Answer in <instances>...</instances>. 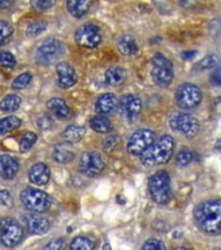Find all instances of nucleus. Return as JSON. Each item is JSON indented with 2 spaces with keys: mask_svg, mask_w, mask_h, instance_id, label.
<instances>
[{
  "mask_svg": "<svg viewBox=\"0 0 221 250\" xmlns=\"http://www.w3.org/2000/svg\"><path fill=\"white\" fill-rule=\"evenodd\" d=\"M16 0H0V9H8L15 4Z\"/></svg>",
  "mask_w": 221,
  "mask_h": 250,
  "instance_id": "43",
  "label": "nucleus"
},
{
  "mask_svg": "<svg viewBox=\"0 0 221 250\" xmlns=\"http://www.w3.org/2000/svg\"><path fill=\"white\" fill-rule=\"evenodd\" d=\"M13 34V26L5 20H0V43L7 41Z\"/></svg>",
  "mask_w": 221,
  "mask_h": 250,
  "instance_id": "36",
  "label": "nucleus"
},
{
  "mask_svg": "<svg viewBox=\"0 0 221 250\" xmlns=\"http://www.w3.org/2000/svg\"><path fill=\"white\" fill-rule=\"evenodd\" d=\"M25 223L29 232L33 234H44L50 229V222L39 212H30L25 215Z\"/></svg>",
  "mask_w": 221,
  "mask_h": 250,
  "instance_id": "15",
  "label": "nucleus"
},
{
  "mask_svg": "<svg viewBox=\"0 0 221 250\" xmlns=\"http://www.w3.org/2000/svg\"><path fill=\"white\" fill-rule=\"evenodd\" d=\"M38 140V136L33 132H27L23 134L22 140L20 142V151L21 152H27L30 151L31 147L34 146V144Z\"/></svg>",
  "mask_w": 221,
  "mask_h": 250,
  "instance_id": "30",
  "label": "nucleus"
},
{
  "mask_svg": "<svg viewBox=\"0 0 221 250\" xmlns=\"http://www.w3.org/2000/svg\"><path fill=\"white\" fill-rule=\"evenodd\" d=\"M37 124L42 130H47V129L52 128V125H54V120H52V117L50 115H42V116L39 117L38 121H37Z\"/></svg>",
  "mask_w": 221,
  "mask_h": 250,
  "instance_id": "40",
  "label": "nucleus"
},
{
  "mask_svg": "<svg viewBox=\"0 0 221 250\" xmlns=\"http://www.w3.org/2000/svg\"><path fill=\"white\" fill-rule=\"evenodd\" d=\"M20 198H21L23 206L33 212H44L52 205V199L46 191L33 189V188L21 191Z\"/></svg>",
  "mask_w": 221,
  "mask_h": 250,
  "instance_id": "6",
  "label": "nucleus"
},
{
  "mask_svg": "<svg viewBox=\"0 0 221 250\" xmlns=\"http://www.w3.org/2000/svg\"><path fill=\"white\" fill-rule=\"evenodd\" d=\"M47 29V23L44 21H34L31 22L26 29V34L29 37H37V35L42 34L43 31Z\"/></svg>",
  "mask_w": 221,
  "mask_h": 250,
  "instance_id": "33",
  "label": "nucleus"
},
{
  "mask_svg": "<svg viewBox=\"0 0 221 250\" xmlns=\"http://www.w3.org/2000/svg\"><path fill=\"white\" fill-rule=\"evenodd\" d=\"M16 58L11 52L8 51H1L0 52V65L5 66V68H13L16 65Z\"/></svg>",
  "mask_w": 221,
  "mask_h": 250,
  "instance_id": "37",
  "label": "nucleus"
},
{
  "mask_svg": "<svg viewBox=\"0 0 221 250\" xmlns=\"http://www.w3.org/2000/svg\"><path fill=\"white\" fill-rule=\"evenodd\" d=\"M23 237V229L19 222L12 218H4L0 222V241L7 248H15Z\"/></svg>",
  "mask_w": 221,
  "mask_h": 250,
  "instance_id": "9",
  "label": "nucleus"
},
{
  "mask_svg": "<svg viewBox=\"0 0 221 250\" xmlns=\"http://www.w3.org/2000/svg\"><path fill=\"white\" fill-rule=\"evenodd\" d=\"M195 55H197V51H185L182 54V59H185V60H191L193 58H195Z\"/></svg>",
  "mask_w": 221,
  "mask_h": 250,
  "instance_id": "44",
  "label": "nucleus"
},
{
  "mask_svg": "<svg viewBox=\"0 0 221 250\" xmlns=\"http://www.w3.org/2000/svg\"><path fill=\"white\" fill-rule=\"evenodd\" d=\"M175 250H190V249H187V248H177V249Z\"/></svg>",
  "mask_w": 221,
  "mask_h": 250,
  "instance_id": "46",
  "label": "nucleus"
},
{
  "mask_svg": "<svg viewBox=\"0 0 221 250\" xmlns=\"http://www.w3.org/2000/svg\"><path fill=\"white\" fill-rule=\"evenodd\" d=\"M169 126L175 132L182 133L186 138H194L199 132V121L186 112H176L169 117Z\"/></svg>",
  "mask_w": 221,
  "mask_h": 250,
  "instance_id": "7",
  "label": "nucleus"
},
{
  "mask_svg": "<svg viewBox=\"0 0 221 250\" xmlns=\"http://www.w3.org/2000/svg\"><path fill=\"white\" fill-rule=\"evenodd\" d=\"M90 126L93 130L98 133H109L112 130V121L109 120L107 116H103V115H97L94 116L91 120H90Z\"/></svg>",
  "mask_w": 221,
  "mask_h": 250,
  "instance_id": "24",
  "label": "nucleus"
},
{
  "mask_svg": "<svg viewBox=\"0 0 221 250\" xmlns=\"http://www.w3.org/2000/svg\"><path fill=\"white\" fill-rule=\"evenodd\" d=\"M151 77L155 85L159 87H168L173 81V65L171 60L163 54H155L151 59Z\"/></svg>",
  "mask_w": 221,
  "mask_h": 250,
  "instance_id": "4",
  "label": "nucleus"
},
{
  "mask_svg": "<svg viewBox=\"0 0 221 250\" xmlns=\"http://www.w3.org/2000/svg\"><path fill=\"white\" fill-rule=\"evenodd\" d=\"M142 250H165V245L158 238H150L144 242Z\"/></svg>",
  "mask_w": 221,
  "mask_h": 250,
  "instance_id": "38",
  "label": "nucleus"
},
{
  "mask_svg": "<svg viewBox=\"0 0 221 250\" xmlns=\"http://www.w3.org/2000/svg\"><path fill=\"white\" fill-rule=\"evenodd\" d=\"M85 126H82V125L78 124H73L69 125L68 128H65V130L61 133V137L66 144H77V142H80V141L85 137Z\"/></svg>",
  "mask_w": 221,
  "mask_h": 250,
  "instance_id": "21",
  "label": "nucleus"
},
{
  "mask_svg": "<svg viewBox=\"0 0 221 250\" xmlns=\"http://www.w3.org/2000/svg\"><path fill=\"white\" fill-rule=\"evenodd\" d=\"M0 205L4 207H7V208H11L13 206V199H12L11 193L5 189L3 190H0Z\"/></svg>",
  "mask_w": 221,
  "mask_h": 250,
  "instance_id": "41",
  "label": "nucleus"
},
{
  "mask_svg": "<svg viewBox=\"0 0 221 250\" xmlns=\"http://www.w3.org/2000/svg\"><path fill=\"white\" fill-rule=\"evenodd\" d=\"M56 73H58V85L61 89H69L77 83V73L69 62H58L56 64Z\"/></svg>",
  "mask_w": 221,
  "mask_h": 250,
  "instance_id": "14",
  "label": "nucleus"
},
{
  "mask_svg": "<svg viewBox=\"0 0 221 250\" xmlns=\"http://www.w3.org/2000/svg\"><path fill=\"white\" fill-rule=\"evenodd\" d=\"M50 168L47 167V164L44 163H35L34 166H31L29 169V180L31 184L38 185V187H43L50 181Z\"/></svg>",
  "mask_w": 221,
  "mask_h": 250,
  "instance_id": "16",
  "label": "nucleus"
},
{
  "mask_svg": "<svg viewBox=\"0 0 221 250\" xmlns=\"http://www.w3.org/2000/svg\"><path fill=\"white\" fill-rule=\"evenodd\" d=\"M119 102L115 94L105 93L101 94L100 97L98 98L95 102V111L100 115H108L116 109Z\"/></svg>",
  "mask_w": 221,
  "mask_h": 250,
  "instance_id": "18",
  "label": "nucleus"
},
{
  "mask_svg": "<svg viewBox=\"0 0 221 250\" xmlns=\"http://www.w3.org/2000/svg\"><path fill=\"white\" fill-rule=\"evenodd\" d=\"M103 250H112L111 249V245H109L108 242H105L104 245H103Z\"/></svg>",
  "mask_w": 221,
  "mask_h": 250,
  "instance_id": "45",
  "label": "nucleus"
},
{
  "mask_svg": "<svg viewBox=\"0 0 221 250\" xmlns=\"http://www.w3.org/2000/svg\"><path fill=\"white\" fill-rule=\"evenodd\" d=\"M210 80L215 86H221V66L214 70V73L211 74Z\"/></svg>",
  "mask_w": 221,
  "mask_h": 250,
  "instance_id": "42",
  "label": "nucleus"
},
{
  "mask_svg": "<svg viewBox=\"0 0 221 250\" xmlns=\"http://www.w3.org/2000/svg\"><path fill=\"white\" fill-rule=\"evenodd\" d=\"M119 111L125 119L129 121H134L138 117L142 109V101L136 94H125L119 102Z\"/></svg>",
  "mask_w": 221,
  "mask_h": 250,
  "instance_id": "13",
  "label": "nucleus"
},
{
  "mask_svg": "<svg viewBox=\"0 0 221 250\" xmlns=\"http://www.w3.org/2000/svg\"><path fill=\"white\" fill-rule=\"evenodd\" d=\"M175 151V140L173 137L164 134L159 138V141L148 147L141 155V162L144 167H154L159 164H165L171 160Z\"/></svg>",
  "mask_w": 221,
  "mask_h": 250,
  "instance_id": "2",
  "label": "nucleus"
},
{
  "mask_svg": "<svg viewBox=\"0 0 221 250\" xmlns=\"http://www.w3.org/2000/svg\"><path fill=\"white\" fill-rule=\"evenodd\" d=\"M31 78L33 77H31L30 72H23V73H21L13 80V82H12V87L15 90L25 89V87L31 82Z\"/></svg>",
  "mask_w": 221,
  "mask_h": 250,
  "instance_id": "31",
  "label": "nucleus"
},
{
  "mask_svg": "<svg viewBox=\"0 0 221 250\" xmlns=\"http://www.w3.org/2000/svg\"><path fill=\"white\" fill-rule=\"evenodd\" d=\"M52 156L58 163L66 164L74 159V152L69 147L64 146V145H56L54 148V152H52Z\"/></svg>",
  "mask_w": 221,
  "mask_h": 250,
  "instance_id": "25",
  "label": "nucleus"
},
{
  "mask_svg": "<svg viewBox=\"0 0 221 250\" xmlns=\"http://www.w3.org/2000/svg\"><path fill=\"white\" fill-rule=\"evenodd\" d=\"M93 0H66V9L76 19H81L89 12Z\"/></svg>",
  "mask_w": 221,
  "mask_h": 250,
  "instance_id": "20",
  "label": "nucleus"
},
{
  "mask_svg": "<svg viewBox=\"0 0 221 250\" xmlns=\"http://www.w3.org/2000/svg\"><path fill=\"white\" fill-rule=\"evenodd\" d=\"M119 144H120V136L119 134H108L101 141V148L105 152H109L112 151L113 148H116Z\"/></svg>",
  "mask_w": 221,
  "mask_h": 250,
  "instance_id": "32",
  "label": "nucleus"
},
{
  "mask_svg": "<svg viewBox=\"0 0 221 250\" xmlns=\"http://www.w3.org/2000/svg\"><path fill=\"white\" fill-rule=\"evenodd\" d=\"M202 97L201 87L190 82L182 83L176 91V102L182 109L195 108L202 102Z\"/></svg>",
  "mask_w": 221,
  "mask_h": 250,
  "instance_id": "8",
  "label": "nucleus"
},
{
  "mask_svg": "<svg viewBox=\"0 0 221 250\" xmlns=\"http://www.w3.org/2000/svg\"><path fill=\"white\" fill-rule=\"evenodd\" d=\"M104 167V162L101 159L100 154H98V152H83L80 158V169H81L82 175L87 176V177H95V176L100 175Z\"/></svg>",
  "mask_w": 221,
  "mask_h": 250,
  "instance_id": "12",
  "label": "nucleus"
},
{
  "mask_svg": "<svg viewBox=\"0 0 221 250\" xmlns=\"http://www.w3.org/2000/svg\"><path fill=\"white\" fill-rule=\"evenodd\" d=\"M148 191L152 201L159 205H167L171 201V177L167 171H158L150 177Z\"/></svg>",
  "mask_w": 221,
  "mask_h": 250,
  "instance_id": "3",
  "label": "nucleus"
},
{
  "mask_svg": "<svg viewBox=\"0 0 221 250\" xmlns=\"http://www.w3.org/2000/svg\"><path fill=\"white\" fill-rule=\"evenodd\" d=\"M94 248H95V242L91 238L78 236L72 241L69 250H94Z\"/></svg>",
  "mask_w": 221,
  "mask_h": 250,
  "instance_id": "29",
  "label": "nucleus"
},
{
  "mask_svg": "<svg viewBox=\"0 0 221 250\" xmlns=\"http://www.w3.org/2000/svg\"><path fill=\"white\" fill-rule=\"evenodd\" d=\"M214 250H221V249H220V248H218V249H214Z\"/></svg>",
  "mask_w": 221,
  "mask_h": 250,
  "instance_id": "47",
  "label": "nucleus"
},
{
  "mask_svg": "<svg viewBox=\"0 0 221 250\" xmlns=\"http://www.w3.org/2000/svg\"><path fill=\"white\" fill-rule=\"evenodd\" d=\"M117 47H119L121 54L126 55V56L136 55L140 50L137 41L130 35H122V37L117 39Z\"/></svg>",
  "mask_w": 221,
  "mask_h": 250,
  "instance_id": "23",
  "label": "nucleus"
},
{
  "mask_svg": "<svg viewBox=\"0 0 221 250\" xmlns=\"http://www.w3.org/2000/svg\"><path fill=\"white\" fill-rule=\"evenodd\" d=\"M21 125V120L16 116H8L0 120V137L15 130Z\"/></svg>",
  "mask_w": 221,
  "mask_h": 250,
  "instance_id": "28",
  "label": "nucleus"
},
{
  "mask_svg": "<svg viewBox=\"0 0 221 250\" xmlns=\"http://www.w3.org/2000/svg\"><path fill=\"white\" fill-rule=\"evenodd\" d=\"M193 159H194V154H193L190 150H187V148L181 150V151L179 152L177 158H176V160H177V166H180V167H186V166H189V164L193 162Z\"/></svg>",
  "mask_w": 221,
  "mask_h": 250,
  "instance_id": "34",
  "label": "nucleus"
},
{
  "mask_svg": "<svg viewBox=\"0 0 221 250\" xmlns=\"http://www.w3.org/2000/svg\"><path fill=\"white\" fill-rule=\"evenodd\" d=\"M155 132L150 129H140L133 133L128 142V151L130 155L141 156L148 147L155 144Z\"/></svg>",
  "mask_w": 221,
  "mask_h": 250,
  "instance_id": "10",
  "label": "nucleus"
},
{
  "mask_svg": "<svg viewBox=\"0 0 221 250\" xmlns=\"http://www.w3.org/2000/svg\"><path fill=\"white\" fill-rule=\"evenodd\" d=\"M62 52H64V46L61 41L56 38L47 39L38 47V50L35 52V62L39 65L48 66L58 62Z\"/></svg>",
  "mask_w": 221,
  "mask_h": 250,
  "instance_id": "5",
  "label": "nucleus"
},
{
  "mask_svg": "<svg viewBox=\"0 0 221 250\" xmlns=\"http://www.w3.org/2000/svg\"><path fill=\"white\" fill-rule=\"evenodd\" d=\"M74 38L80 46L86 47V48H95L101 42L100 30L94 23H85L81 27H78Z\"/></svg>",
  "mask_w": 221,
  "mask_h": 250,
  "instance_id": "11",
  "label": "nucleus"
},
{
  "mask_svg": "<svg viewBox=\"0 0 221 250\" xmlns=\"http://www.w3.org/2000/svg\"><path fill=\"white\" fill-rule=\"evenodd\" d=\"M218 65H220V58H219L218 55H207L206 58H203L202 60L194 66V72H203V70L215 69Z\"/></svg>",
  "mask_w": 221,
  "mask_h": 250,
  "instance_id": "27",
  "label": "nucleus"
},
{
  "mask_svg": "<svg viewBox=\"0 0 221 250\" xmlns=\"http://www.w3.org/2000/svg\"><path fill=\"white\" fill-rule=\"evenodd\" d=\"M21 104V98L16 94H9L7 97H4L0 102V109L5 113H11L17 111Z\"/></svg>",
  "mask_w": 221,
  "mask_h": 250,
  "instance_id": "26",
  "label": "nucleus"
},
{
  "mask_svg": "<svg viewBox=\"0 0 221 250\" xmlns=\"http://www.w3.org/2000/svg\"><path fill=\"white\" fill-rule=\"evenodd\" d=\"M55 5V0H31V8L37 12H47Z\"/></svg>",
  "mask_w": 221,
  "mask_h": 250,
  "instance_id": "35",
  "label": "nucleus"
},
{
  "mask_svg": "<svg viewBox=\"0 0 221 250\" xmlns=\"http://www.w3.org/2000/svg\"><path fill=\"white\" fill-rule=\"evenodd\" d=\"M47 108L54 116H56L60 120H68L72 116L69 105L66 104L65 101H62L60 98H52L47 102Z\"/></svg>",
  "mask_w": 221,
  "mask_h": 250,
  "instance_id": "19",
  "label": "nucleus"
},
{
  "mask_svg": "<svg viewBox=\"0 0 221 250\" xmlns=\"http://www.w3.org/2000/svg\"><path fill=\"white\" fill-rule=\"evenodd\" d=\"M104 80L109 86L122 85L126 80V70L121 66H112L105 72Z\"/></svg>",
  "mask_w": 221,
  "mask_h": 250,
  "instance_id": "22",
  "label": "nucleus"
},
{
  "mask_svg": "<svg viewBox=\"0 0 221 250\" xmlns=\"http://www.w3.org/2000/svg\"><path fill=\"white\" fill-rule=\"evenodd\" d=\"M194 220L203 233H221V199H210L195 207Z\"/></svg>",
  "mask_w": 221,
  "mask_h": 250,
  "instance_id": "1",
  "label": "nucleus"
},
{
  "mask_svg": "<svg viewBox=\"0 0 221 250\" xmlns=\"http://www.w3.org/2000/svg\"><path fill=\"white\" fill-rule=\"evenodd\" d=\"M66 244L64 238H55V240H51L48 244H47L43 250H65Z\"/></svg>",
  "mask_w": 221,
  "mask_h": 250,
  "instance_id": "39",
  "label": "nucleus"
},
{
  "mask_svg": "<svg viewBox=\"0 0 221 250\" xmlns=\"http://www.w3.org/2000/svg\"><path fill=\"white\" fill-rule=\"evenodd\" d=\"M19 162L13 156L8 154L0 155V177H3L4 180L15 179L19 172Z\"/></svg>",
  "mask_w": 221,
  "mask_h": 250,
  "instance_id": "17",
  "label": "nucleus"
}]
</instances>
